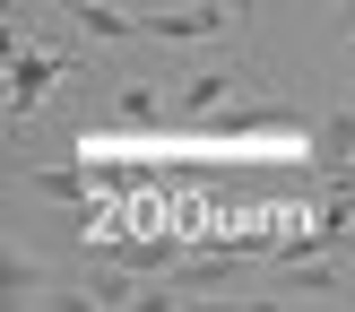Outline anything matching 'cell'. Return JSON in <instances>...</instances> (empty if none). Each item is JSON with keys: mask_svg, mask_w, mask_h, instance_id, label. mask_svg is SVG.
I'll return each mask as SVG.
<instances>
[{"mask_svg": "<svg viewBox=\"0 0 355 312\" xmlns=\"http://www.w3.org/2000/svg\"><path fill=\"white\" fill-rule=\"evenodd\" d=\"M26 191H44V200H69V208H96L104 173H96V165H35V173H26Z\"/></svg>", "mask_w": 355, "mask_h": 312, "instance_id": "5", "label": "cell"}, {"mask_svg": "<svg viewBox=\"0 0 355 312\" xmlns=\"http://www.w3.org/2000/svg\"><path fill=\"white\" fill-rule=\"evenodd\" d=\"M234 9H243V17H252V0H234Z\"/></svg>", "mask_w": 355, "mask_h": 312, "instance_id": "6", "label": "cell"}, {"mask_svg": "<svg viewBox=\"0 0 355 312\" xmlns=\"http://www.w3.org/2000/svg\"><path fill=\"white\" fill-rule=\"evenodd\" d=\"M87 44V35H78ZM78 44H52V35H9V130H26L52 104V87L78 78Z\"/></svg>", "mask_w": 355, "mask_h": 312, "instance_id": "1", "label": "cell"}, {"mask_svg": "<svg viewBox=\"0 0 355 312\" xmlns=\"http://www.w3.org/2000/svg\"><path fill=\"white\" fill-rule=\"evenodd\" d=\"M338 165H355V96L312 121V173H338Z\"/></svg>", "mask_w": 355, "mask_h": 312, "instance_id": "3", "label": "cell"}, {"mask_svg": "<svg viewBox=\"0 0 355 312\" xmlns=\"http://www.w3.org/2000/svg\"><path fill=\"white\" fill-rule=\"evenodd\" d=\"M260 78H269L260 61H217V69H200V78H173V87H182V96H173V113H191V121H200V113H217L234 87H260Z\"/></svg>", "mask_w": 355, "mask_h": 312, "instance_id": "2", "label": "cell"}, {"mask_svg": "<svg viewBox=\"0 0 355 312\" xmlns=\"http://www.w3.org/2000/svg\"><path fill=\"white\" fill-rule=\"evenodd\" d=\"M52 286H61V277H52L35 252H0V295H9V304H61Z\"/></svg>", "mask_w": 355, "mask_h": 312, "instance_id": "4", "label": "cell"}]
</instances>
